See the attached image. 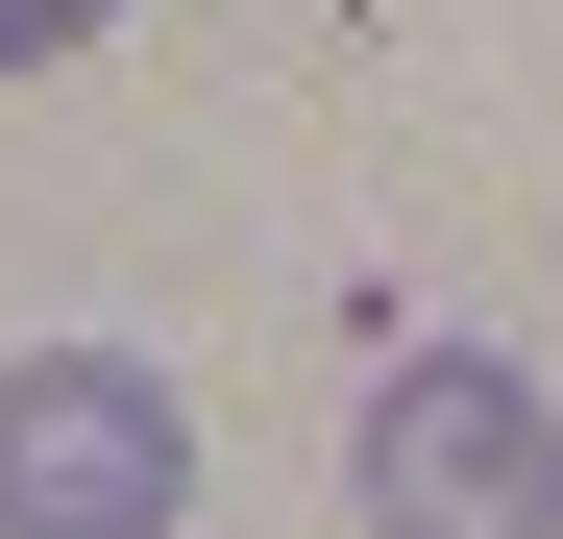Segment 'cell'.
I'll return each mask as SVG.
<instances>
[{"label": "cell", "instance_id": "obj_1", "mask_svg": "<svg viewBox=\"0 0 563 539\" xmlns=\"http://www.w3.org/2000/svg\"><path fill=\"white\" fill-rule=\"evenodd\" d=\"M343 515H367V539H563V393L490 369V343L367 369V417H343Z\"/></svg>", "mask_w": 563, "mask_h": 539}, {"label": "cell", "instance_id": "obj_3", "mask_svg": "<svg viewBox=\"0 0 563 539\" xmlns=\"http://www.w3.org/2000/svg\"><path fill=\"white\" fill-rule=\"evenodd\" d=\"M123 0H0V74H49V50H99Z\"/></svg>", "mask_w": 563, "mask_h": 539}, {"label": "cell", "instance_id": "obj_2", "mask_svg": "<svg viewBox=\"0 0 563 539\" xmlns=\"http://www.w3.org/2000/svg\"><path fill=\"white\" fill-rule=\"evenodd\" d=\"M197 515V393L123 369V343H49L0 369V539H172Z\"/></svg>", "mask_w": 563, "mask_h": 539}]
</instances>
